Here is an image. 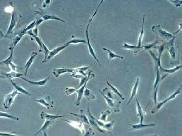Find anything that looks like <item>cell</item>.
Masks as SVG:
<instances>
[{
    "label": "cell",
    "instance_id": "1",
    "mask_svg": "<svg viewBox=\"0 0 182 136\" xmlns=\"http://www.w3.org/2000/svg\"><path fill=\"white\" fill-rule=\"evenodd\" d=\"M103 2V1H101V2H100V3H99V6L97 7V8H96V11H95V12H94V14L91 16V17H90V20H89V24H88V25H87V27H86V30H85V33H86V41H87V46H88V47H89V52H90V54L91 55V56L94 58V59L96 61V62L98 63H99V64H100V63H99V60H98V58H97V56H96V55L95 54V52H94V49H93V48L92 47V46H91V44H90V39H89V26H90V24H91V21H92V20H93V19L94 17V16L96 15V14H97V12H98V9H99V7H100V6H101V4H102V2Z\"/></svg>",
    "mask_w": 182,
    "mask_h": 136
},
{
    "label": "cell",
    "instance_id": "2",
    "mask_svg": "<svg viewBox=\"0 0 182 136\" xmlns=\"http://www.w3.org/2000/svg\"><path fill=\"white\" fill-rule=\"evenodd\" d=\"M181 93H182V86H180L174 93H172L171 95H170L169 97H167L165 100H164V101H162L161 102H159V103H157V104L155 106V107L152 110L151 113H155L156 112L159 111L160 109L163 107V106H164L167 102L175 99Z\"/></svg>",
    "mask_w": 182,
    "mask_h": 136
},
{
    "label": "cell",
    "instance_id": "3",
    "mask_svg": "<svg viewBox=\"0 0 182 136\" xmlns=\"http://www.w3.org/2000/svg\"><path fill=\"white\" fill-rule=\"evenodd\" d=\"M20 19H21V15L18 13V12L16 11H13V12L12 13L11 22H10L9 28L7 29V31L6 32V34L5 35V37L10 36L12 34L14 28H16V25L18 24V23L21 20Z\"/></svg>",
    "mask_w": 182,
    "mask_h": 136
},
{
    "label": "cell",
    "instance_id": "4",
    "mask_svg": "<svg viewBox=\"0 0 182 136\" xmlns=\"http://www.w3.org/2000/svg\"><path fill=\"white\" fill-rule=\"evenodd\" d=\"M152 31L154 33H156L159 37H160V38H162L164 40H166V41H170L172 38L175 37V36H174L173 34L170 33L166 31L165 30L162 29V28L160 27V26H159V25L153 26L152 27Z\"/></svg>",
    "mask_w": 182,
    "mask_h": 136
},
{
    "label": "cell",
    "instance_id": "5",
    "mask_svg": "<svg viewBox=\"0 0 182 136\" xmlns=\"http://www.w3.org/2000/svg\"><path fill=\"white\" fill-rule=\"evenodd\" d=\"M19 94V93L15 90L5 96L4 104H3L4 109H8L11 107V106L12 104V103L14 102V98Z\"/></svg>",
    "mask_w": 182,
    "mask_h": 136
},
{
    "label": "cell",
    "instance_id": "6",
    "mask_svg": "<svg viewBox=\"0 0 182 136\" xmlns=\"http://www.w3.org/2000/svg\"><path fill=\"white\" fill-rule=\"evenodd\" d=\"M99 91L100 93L103 95V96L104 97V98L105 99L106 102V103L108 104V105L111 108H112V109H113L114 111L116 112H119V111L120 110H119V108H120V107H121V101H115V100L113 99L109 98H108L107 96H106L105 95H104V94L102 93L101 90H99Z\"/></svg>",
    "mask_w": 182,
    "mask_h": 136
},
{
    "label": "cell",
    "instance_id": "7",
    "mask_svg": "<svg viewBox=\"0 0 182 136\" xmlns=\"http://www.w3.org/2000/svg\"><path fill=\"white\" fill-rule=\"evenodd\" d=\"M69 46H67L66 44H65L64 45L62 46H60V47H56V49H53L52 51L50 52L49 53V55L48 56V57L43 59V61H42V63H47L48 61H49L51 59H52L54 56H55L56 55L58 54L59 53H60L61 51H62L64 49H65L67 47H68Z\"/></svg>",
    "mask_w": 182,
    "mask_h": 136
},
{
    "label": "cell",
    "instance_id": "8",
    "mask_svg": "<svg viewBox=\"0 0 182 136\" xmlns=\"http://www.w3.org/2000/svg\"><path fill=\"white\" fill-rule=\"evenodd\" d=\"M35 102L45 106L46 109H49L50 108H53L54 106V101L50 98V96H48L45 99V98H40V99H35Z\"/></svg>",
    "mask_w": 182,
    "mask_h": 136
},
{
    "label": "cell",
    "instance_id": "9",
    "mask_svg": "<svg viewBox=\"0 0 182 136\" xmlns=\"http://www.w3.org/2000/svg\"><path fill=\"white\" fill-rule=\"evenodd\" d=\"M175 39V37L169 41V42L167 44V49L169 51V53L170 54V56L171 58L173 60L176 59V51L174 46V41Z\"/></svg>",
    "mask_w": 182,
    "mask_h": 136
},
{
    "label": "cell",
    "instance_id": "10",
    "mask_svg": "<svg viewBox=\"0 0 182 136\" xmlns=\"http://www.w3.org/2000/svg\"><path fill=\"white\" fill-rule=\"evenodd\" d=\"M23 74L17 73L16 72H0V78L1 79H9V81L14 79V78H17V77H22Z\"/></svg>",
    "mask_w": 182,
    "mask_h": 136
},
{
    "label": "cell",
    "instance_id": "11",
    "mask_svg": "<svg viewBox=\"0 0 182 136\" xmlns=\"http://www.w3.org/2000/svg\"><path fill=\"white\" fill-rule=\"evenodd\" d=\"M87 82H86L82 86H81L80 88H79L78 90H77L76 91V93L77 94V100L74 104L75 106L76 107H78L80 105V101L82 99V98L84 97V90L86 88V86H87Z\"/></svg>",
    "mask_w": 182,
    "mask_h": 136
},
{
    "label": "cell",
    "instance_id": "12",
    "mask_svg": "<svg viewBox=\"0 0 182 136\" xmlns=\"http://www.w3.org/2000/svg\"><path fill=\"white\" fill-rule=\"evenodd\" d=\"M182 68V65H179V66H177L175 68H173L172 69H164L162 67H160L159 69L160 70V71L164 74V76L162 77V78L161 79H163L164 78H165L167 76H169V74H174L177 71H178L179 70H180Z\"/></svg>",
    "mask_w": 182,
    "mask_h": 136
},
{
    "label": "cell",
    "instance_id": "13",
    "mask_svg": "<svg viewBox=\"0 0 182 136\" xmlns=\"http://www.w3.org/2000/svg\"><path fill=\"white\" fill-rule=\"evenodd\" d=\"M35 13H36V14H38L39 15H40L41 18L44 20H56L58 21H60L62 23H65V21L63 20L62 19H61V18L58 17L56 16L55 15H49V14H45L43 12H35Z\"/></svg>",
    "mask_w": 182,
    "mask_h": 136
},
{
    "label": "cell",
    "instance_id": "14",
    "mask_svg": "<svg viewBox=\"0 0 182 136\" xmlns=\"http://www.w3.org/2000/svg\"><path fill=\"white\" fill-rule=\"evenodd\" d=\"M87 113H88V115H89V124L91 125L92 126H93L96 129H97L98 131H99V132L100 133H105V131H103V130L99 128V126H98V123H96V120H95V118L92 115H91V113H90V109H87Z\"/></svg>",
    "mask_w": 182,
    "mask_h": 136
},
{
    "label": "cell",
    "instance_id": "15",
    "mask_svg": "<svg viewBox=\"0 0 182 136\" xmlns=\"http://www.w3.org/2000/svg\"><path fill=\"white\" fill-rule=\"evenodd\" d=\"M140 78H139V77L136 78L135 82L134 83L133 87L132 88V92H131L130 98V99H129L127 104H130L132 102V101L133 99V98L135 97V96L136 95V94L138 93V87H139V85H140Z\"/></svg>",
    "mask_w": 182,
    "mask_h": 136
},
{
    "label": "cell",
    "instance_id": "16",
    "mask_svg": "<svg viewBox=\"0 0 182 136\" xmlns=\"http://www.w3.org/2000/svg\"><path fill=\"white\" fill-rule=\"evenodd\" d=\"M129 126L131 127V130H140L143 128H150V127H154L156 126L155 123H150V124H143V123H139V124H129Z\"/></svg>",
    "mask_w": 182,
    "mask_h": 136
},
{
    "label": "cell",
    "instance_id": "17",
    "mask_svg": "<svg viewBox=\"0 0 182 136\" xmlns=\"http://www.w3.org/2000/svg\"><path fill=\"white\" fill-rule=\"evenodd\" d=\"M40 116L41 117L42 119L46 120V121L48 120V121H54L55 120H56L58 118L64 117V116H61L59 115H50V114L45 113L43 111H42L41 112Z\"/></svg>",
    "mask_w": 182,
    "mask_h": 136
},
{
    "label": "cell",
    "instance_id": "18",
    "mask_svg": "<svg viewBox=\"0 0 182 136\" xmlns=\"http://www.w3.org/2000/svg\"><path fill=\"white\" fill-rule=\"evenodd\" d=\"M95 120H96V123H98V126H99L100 128H102L104 129L108 130V131H110V130L112 129V128L113 127V125L114 124V120H113L109 123H103V122H102L101 121H99L96 118H95Z\"/></svg>",
    "mask_w": 182,
    "mask_h": 136
},
{
    "label": "cell",
    "instance_id": "19",
    "mask_svg": "<svg viewBox=\"0 0 182 136\" xmlns=\"http://www.w3.org/2000/svg\"><path fill=\"white\" fill-rule=\"evenodd\" d=\"M24 35H25V34H24L22 33L21 32L19 34L16 35V36L14 37V38L13 39V41H12L11 44L10 46H9V50H14V48H15L16 46L18 44V43L19 42V41L22 39V37H23V36H24Z\"/></svg>",
    "mask_w": 182,
    "mask_h": 136
},
{
    "label": "cell",
    "instance_id": "20",
    "mask_svg": "<svg viewBox=\"0 0 182 136\" xmlns=\"http://www.w3.org/2000/svg\"><path fill=\"white\" fill-rule=\"evenodd\" d=\"M38 55V52H33L31 55L29 59H28V61H27L26 65H25V69H26V72H25V76H26L27 75V73H28V71L30 68L31 64H33V61H34V59L35 58V57L36 56V55Z\"/></svg>",
    "mask_w": 182,
    "mask_h": 136
},
{
    "label": "cell",
    "instance_id": "21",
    "mask_svg": "<svg viewBox=\"0 0 182 136\" xmlns=\"http://www.w3.org/2000/svg\"><path fill=\"white\" fill-rule=\"evenodd\" d=\"M21 78L22 79H23L24 81H26V82H29V83H31V85H35V86H43L44 85H45L46 84V83L48 81V80L50 79V77H48L47 78L43 79V80H41V81H36V82H33V81H29L27 79H25L22 77H21Z\"/></svg>",
    "mask_w": 182,
    "mask_h": 136
},
{
    "label": "cell",
    "instance_id": "22",
    "mask_svg": "<svg viewBox=\"0 0 182 136\" xmlns=\"http://www.w3.org/2000/svg\"><path fill=\"white\" fill-rule=\"evenodd\" d=\"M67 72L70 73V69H66V68H60V69H54L52 71L53 74L56 78H58L61 75L67 73Z\"/></svg>",
    "mask_w": 182,
    "mask_h": 136
},
{
    "label": "cell",
    "instance_id": "23",
    "mask_svg": "<svg viewBox=\"0 0 182 136\" xmlns=\"http://www.w3.org/2000/svg\"><path fill=\"white\" fill-rule=\"evenodd\" d=\"M136 107H137V113H138V115L140 118V123H143V120H144V112L143 110L142 109L141 106L140 105V103L138 102V99L136 98Z\"/></svg>",
    "mask_w": 182,
    "mask_h": 136
},
{
    "label": "cell",
    "instance_id": "24",
    "mask_svg": "<svg viewBox=\"0 0 182 136\" xmlns=\"http://www.w3.org/2000/svg\"><path fill=\"white\" fill-rule=\"evenodd\" d=\"M70 115H72L74 116H75L79 117L83 123H85L87 124H89V119L87 118V116L84 114V110L82 109L80 110V113H70Z\"/></svg>",
    "mask_w": 182,
    "mask_h": 136
},
{
    "label": "cell",
    "instance_id": "25",
    "mask_svg": "<svg viewBox=\"0 0 182 136\" xmlns=\"http://www.w3.org/2000/svg\"><path fill=\"white\" fill-rule=\"evenodd\" d=\"M66 122H67L69 125H70L72 127L76 128L77 129H79L81 132H84V129L85 130L84 128V125L82 123H79V122H75V121H69L67 120H65Z\"/></svg>",
    "mask_w": 182,
    "mask_h": 136
},
{
    "label": "cell",
    "instance_id": "26",
    "mask_svg": "<svg viewBox=\"0 0 182 136\" xmlns=\"http://www.w3.org/2000/svg\"><path fill=\"white\" fill-rule=\"evenodd\" d=\"M103 49L104 50H105L106 52H108V62L110 61L111 60H112L114 58H121V59H123V56H121V55H119L116 54L115 53H114L113 52H112L111 50L108 49H106V48H103Z\"/></svg>",
    "mask_w": 182,
    "mask_h": 136
},
{
    "label": "cell",
    "instance_id": "27",
    "mask_svg": "<svg viewBox=\"0 0 182 136\" xmlns=\"http://www.w3.org/2000/svg\"><path fill=\"white\" fill-rule=\"evenodd\" d=\"M149 52L150 54L151 55L153 60H154V65H155V69H157L159 68H160L161 66V61H160V59H159L158 57H157L155 54L152 52L151 50H149Z\"/></svg>",
    "mask_w": 182,
    "mask_h": 136
},
{
    "label": "cell",
    "instance_id": "28",
    "mask_svg": "<svg viewBox=\"0 0 182 136\" xmlns=\"http://www.w3.org/2000/svg\"><path fill=\"white\" fill-rule=\"evenodd\" d=\"M84 96H85L86 98V99L89 101H93V100H94L96 99V96L94 95L91 91L87 88V87L85 88V90H84Z\"/></svg>",
    "mask_w": 182,
    "mask_h": 136
},
{
    "label": "cell",
    "instance_id": "29",
    "mask_svg": "<svg viewBox=\"0 0 182 136\" xmlns=\"http://www.w3.org/2000/svg\"><path fill=\"white\" fill-rule=\"evenodd\" d=\"M10 82H11V83H12V85L14 86V87L15 88V89H16V91H17L19 93H22V94H27V95H30V93L26 90H25L24 88H23L22 87H21V86H19L18 85H17L15 82H14L13 81H12V79H11V80H10Z\"/></svg>",
    "mask_w": 182,
    "mask_h": 136
},
{
    "label": "cell",
    "instance_id": "30",
    "mask_svg": "<svg viewBox=\"0 0 182 136\" xmlns=\"http://www.w3.org/2000/svg\"><path fill=\"white\" fill-rule=\"evenodd\" d=\"M10 51L11 54L9 57L6 59L0 62V65H10L11 63H12V61L14 59V50H11Z\"/></svg>",
    "mask_w": 182,
    "mask_h": 136
},
{
    "label": "cell",
    "instance_id": "31",
    "mask_svg": "<svg viewBox=\"0 0 182 136\" xmlns=\"http://www.w3.org/2000/svg\"><path fill=\"white\" fill-rule=\"evenodd\" d=\"M145 15H143V24L141 27V29L140 31V36L138 38V44L137 46L138 47L141 48V43H142V40L143 38V35H144V25H145Z\"/></svg>",
    "mask_w": 182,
    "mask_h": 136
},
{
    "label": "cell",
    "instance_id": "32",
    "mask_svg": "<svg viewBox=\"0 0 182 136\" xmlns=\"http://www.w3.org/2000/svg\"><path fill=\"white\" fill-rule=\"evenodd\" d=\"M156 79H155V81H154V85H153V87H154V90H155L157 87L159 86V82L161 80V76H160V72L159 71V69H156Z\"/></svg>",
    "mask_w": 182,
    "mask_h": 136
},
{
    "label": "cell",
    "instance_id": "33",
    "mask_svg": "<svg viewBox=\"0 0 182 136\" xmlns=\"http://www.w3.org/2000/svg\"><path fill=\"white\" fill-rule=\"evenodd\" d=\"M54 121H48V120H46V121H45V123H44V125H43V126L41 127V128L34 135V136H36L39 133H41L42 131H46V129H48V127L53 123Z\"/></svg>",
    "mask_w": 182,
    "mask_h": 136
},
{
    "label": "cell",
    "instance_id": "34",
    "mask_svg": "<svg viewBox=\"0 0 182 136\" xmlns=\"http://www.w3.org/2000/svg\"><path fill=\"white\" fill-rule=\"evenodd\" d=\"M111 112L110 110L109 109H106L104 111H103L101 113V115H100V117H99V120L102 121H107V118H108V116L111 114Z\"/></svg>",
    "mask_w": 182,
    "mask_h": 136
},
{
    "label": "cell",
    "instance_id": "35",
    "mask_svg": "<svg viewBox=\"0 0 182 136\" xmlns=\"http://www.w3.org/2000/svg\"><path fill=\"white\" fill-rule=\"evenodd\" d=\"M106 83H107V84L109 85V86L111 88V90H112V91H113V92L114 93H115V94H116L119 97H120V98H121L122 100H125V98L123 97V96H122V94L121 93H120V91L114 86H113V85H112L109 82H108V80H106Z\"/></svg>",
    "mask_w": 182,
    "mask_h": 136
},
{
    "label": "cell",
    "instance_id": "36",
    "mask_svg": "<svg viewBox=\"0 0 182 136\" xmlns=\"http://www.w3.org/2000/svg\"><path fill=\"white\" fill-rule=\"evenodd\" d=\"M79 43H84L86 44L87 41L86 39H77V38H73L69 41H68L66 44L67 46H69L70 44H77Z\"/></svg>",
    "mask_w": 182,
    "mask_h": 136
},
{
    "label": "cell",
    "instance_id": "37",
    "mask_svg": "<svg viewBox=\"0 0 182 136\" xmlns=\"http://www.w3.org/2000/svg\"><path fill=\"white\" fill-rule=\"evenodd\" d=\"M0 118H9V119H12L16 121H19V118L18 117H16L15 116H12L9 113H4L2 112H0Z\"/></svg>",
    "mask_w": 182,
    "mask_h": 136
},
{
    "label": "cell",
    "instance_id": "38",
    "mask_svg": "<svg viewBox=\"0 0 182 136\" xmlns=\"http://www.w3.org/2000/svg\"><path fill=\"white\" fill-rule=\"evenodd\" d=\"M123 47L125 49H128V50H133L134 52L135 53H137V50L141 49V48H139L137 46H133V45H130V44H128L127 43H124L123 44Z\"/></svg>",
    "mask_w": 182,
    "mask_h": 136
},
{
    "label": "cell",
    "instance_id": "39",
    "mask_svg": "<svg viewBox=\"0 0 182 136\" xmlns=\"http://www.w3.org/2000/svg\"><path fill=\"white\" fill-rule=\"evenodd\" d=\"M159 42V41L156 39L153 43H151V44H150L149 45H147V46H145L142 47L141 48H143L145 50H150L151 49H156V46Z\"/></svg>",
    "mask_w": 182,
    "mask_h": 136
},
{
    "label": "cell",
    "instance_id": "40",
    "mask_svg": "<svg viewBox=\"0 0 182 136\" xmlns=\"http://www.w3.org/2000/svg\"><path fill=\"white\" fill-rule=\"evenodd\" d=\"M35 27H36V20L32 22L26 28H25L23 31H22L21 33H23L24 34H27V33L28 31H31V29L34 28Z\"/></svg>",
    "mask_w": 182,
    "mask_h": 136
},
{
    "label": "cell",
    "instance_id": "41",
    "mask_svg": "<svg viewBox=\"0 0 182 136\" xmlns=\"http://www.w3.org/2000/svg\"><path fill=\"white\" fill-rule=\"evenodd\" d=\"M76 91H77V90L75 88H66L65 89V93L67 96H69L73 94L74 93H76Z\"/></svg>",
    "mask_w": 182,
    "mask_h": 136
},
{
    "label": "cell",
    "instance_id": "42",
    "mask_svg": "<svg viewBox=\"0 0 182 136\" xmlns=\"http://www.w3.org/2000/svg\"><path fill=\"white\" fill-rule=\"evenodd\" d=\"M164 49H165V44H162L161 46H159L157 47V50H158V53H159V55H158V58L159 59H160L161 58V55H162V54L163 53L164 50Z\"/></svg>",
    "mask_w": 182,
    "mask_h": 136
},
{
    "label": "cell",
    "instance_id": "43",
    "mask_svg": "<svg viewBox=\"0 0 182 136\" xmlns=\"http://www.w3.org/2000/svg\"><path fill=\"white\" fill-rule=\"evenodd\" d=\"M158 87H157L155 90H154V91H153V101L154 102V104H155V106H156L157 103V90H158Z\"/></svg>",
    "mask_w": 182,
    "mask_h": 136
},
{
    "label": "cell",
    "instance_id": "44",
    "mask_svg": "<svg viewBox=\"0 0 182 136\" xmlns=\"http://www.w3.org/2000/svg\"><path fill=\"white\" fill-rule=\"evenodd\" d=\"M42 50H43V52L45 53V59H46L48 57V55H49L50 50H49L48 48L46 47V46L43 42V49H42Z\"/></svg>",
    "mask_w": 182,
    "mask_h": 136
},
{
    "label": "cell",
    "instance_id": "45",
    "mask_svg": "<svg viewBox=\"0 0 182 136\" xmlns=\"http://www.w3.org/2000/svg\"><path fill=\"white\" fill-rule=\"evenodd\" d=\"M85 133L84 135V136H94V133L93 132V131L91 130V129H88L87 131H85Z\"/></svg>",
    "mask_w": 182,
    "mask_h": 136
},
{
    "label": "cell",
    "instance_id": "46",
    "mask_svg": "<svg viewBox=\"0 0 182 136\" xmlns=\"http://www.w3.org/2000/svg\"><path fill=\"white\" fill-rule=\"evenodd\" d=\"M171 2L174 5H175L177 7L180 6L182 5V1H169Z\"/></svg>",
    "mask_w": 182,
    "mask_h": 136
},
{
    "label": "cell",
    "instance_id": "47",
    "mask_svg": "<svg viewBox=\"0 0 182 136\" xmlns=\"http://www.w3.org/2000/svg\"><path fill=\"white\" fill-rule=\"evenodd\" d=\"M51 2V1H50V0H45V1H43V8H46V7L50 6Z\"/></svg>",
    "mask_w": 182,
    "mask_h": 136
},
{
    "label": "cell",
    "instance_id": "48",
    "mask_svg": "<svg viewBox=\"0 0 182 136\" xmlns=\"http://www.w3.org/2000/svg\"><path fill=\"white\" fill-rule=\"evenodd\" d=\"M38 27H35L32 30L33 34L36 36H38Z\"/></svg>",
    "mask_w": 182,
    "mask_h": 136
},
{
    "label": "cell",
    "instance_id": "49",
    "mask_svg": "<svg viewBox=\"0 0 182 136\" xmlns=\"http://www.w3.org/2000/svg\"><path fill=\"white\" fill-rule=\"evenodd\" d=\"M10 66H11V69L14 71V72H15L16 71V69H17V68H20L19 66H16L15 64H14L13 63H11L10 65H9Z\"/></svg>",
    "mask_w": 182,
    "mask_h": 136
},
{
    "label": "cell",
    "instance_id": "50",
    "mask_svg": "<svg viewBox=\"0 0 182 136\" xmlns=\"http://www.w3.org/2000/svg\"><path fill=\"white\" fill-rule=\"evenodd\" d=\"M44 22V20L41 18V19H38V20H36V27H38V26L42 23V22Z\"/></svg>",
    "mask_w": 182,
    "mask_h": 136
},
{
    "label": "cell",
    "instance_id": "51",
    "mask_svg": "<svg viewBox=\"0 0 182 136\" xmlns=\"http://www.w3.org/2000/svg\"><path fill=\"white\" fill-rule=\"evenodd\" d=\"M0 136H20L13 134H9V133H0Z\"/></svg>",
    "mask_w": 182,
    "mask_h": 136
},
{
    "label": "cell",
    "instance_id": "52",
    "mask_svg": "<svg viewBox=\"0 0 182 136\" xmlns=\"http://www.w3.org/2000/svg\"><path fill=\"white\" fill-rule=\"evenodd\" d=\"M43 135H44V136H47V134H46V133L45 131L43 132Z\"/></svg>",
    "mask_w": 182,
    "mask_h": 136
},
{
    "label": "cell",
    "instance_id": "53",
    "mask_svg": "<svg viewBox=\"0 0 182 136\" xmlns=\"http://www.w3.org/2000/svg\"><path fill=\"white\" fill-rule=\"evenodd\" d=\"M157 136V134H154V135H150V136Z\"/></svg>",
    "mask_w": 182,
    "mask_h": 136
}]
</instances>
